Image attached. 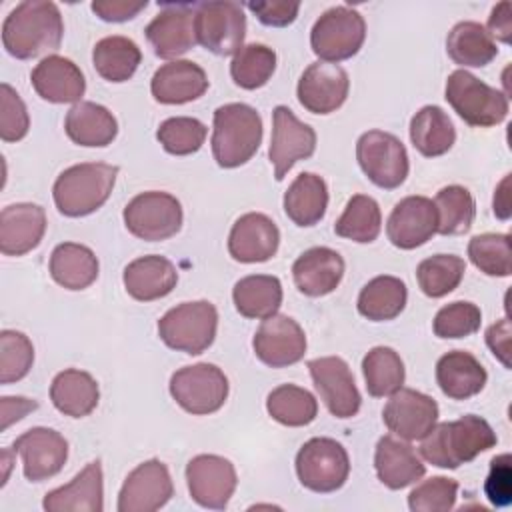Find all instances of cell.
<instances>
[{
  "instance_id": "cell-9",
  "label": "cell",
  "mask_w": 512,
  "mask_h": 512,
  "mask_svg": "<svg viewBox=\"0 0 512 512\" xmlns=\"http://www.w3.org/2000/svg\"><path fill=\"white\" fill-rule=\"evenodd\" d=\"M196 42L216 56L236 54L244 44L246 16L238 2L210 0L196 4Z\"/></svg>"
},
{
  "instance_id": "cell-2",
  "label": "cell",
  "mask_w": 512,
  "mask_h": 512,
  "mask_svg": "<svg viewBox=\"0 0 512 512\" xmlns=\"http://www.w3.org/2000/svg\"><path fill=\"white\" fill-rule=\"evenodd\" d=\"M496 442V432L484 418L466 414L452 422L434 424L422 438L420 454L432 466L456 470L472 462L478 454L494 448Z\"/></svg>"
},
{
  "instance_id": "cell-30",
  "label": "cell",
  "mask_w": 512,
  "mask_h": 512,
  "mask_svg": "<svg viewBox=\"0 0 512 512\" xmlns=\"http://www.w3.org/2000/svg\"><path fill=\"white\" fill-rule=\"evenodd\" d=\"M374 468L378 480L390 490H402L420 480L426 472V466L414 448L390 434L382 436L376 444Z\"/></svg>"
},
{
  "instance_id": "cell-42",
  "label": "cell",
  "mask_w": 512,
  "mask_h": 512,
  "mask_svg": "<svg viewBox=\"0 0 512 512\" xmlns=\"http://www.w3.org/2000/svg\"><path fill=\"white\" fill-rule=\"evenodd\" d=\"M382 228V212L372 196L356 194L348 200L342 216L334 224V232L340 238H348L358 244H370L378 238Z\"/></svg>"
},
{
  "instance_id": "cell-22",
  "label": "cell",
  "mask_w": 512,
  "mask_h": 512,
  "mask_svg": "<svg viewBox=\"0 0 512 512\" xmlns=\"http://www.w3.org/2000/svg\"><path fill=\"white\" fill-rule=\"evenodd\" d=\"M438 230L436 206L426 196H406L390 212L386 222L388 240L400 250L426 244Z\"/></svg>"
},
{
  "instance_id": "cell-40",
  "label": "cell",
  "mask_w": 512,
  "mask_h": 512,
  "mask_svg": "<svg viewBox=\"0 0 512 512\" xmlns=\"http://www.w3.org/2000/svg\"><path fill=\"white\" fill-rule=\"evenodd\" d=\"M142 52L128 36H106L94 44L92 64L96 72L108 82H126L134 76Z\"/></svg>"
},
{
  "instance_id": "cell-35",
  "label": "cell",
  "mask_w": 512,
  "mask_h": 512,
  "mask_svg": "<svg viewBox=\"0 0 512 512\" xmlns=\"http://www.w3.org/2000/svg\"><path fill=\"white\" fill-rule=\"evenodd\" d=\"M96 254L76 242H62L50 254V276L66 290H84L98 278Z\"/></svg>"
},
{
  "instance_id": "cell-33",
  "label": "cell",
  "mask_w": 512,
  "mask_h": 512,
  "mask_svg": "<svg viewBox=\"0 0 512 512\" xmlns=\"http://www.w3.org/2000/svg\"><path fill=\"white\" fill-rule=\"evenodd\" d=\"M50 400L54 408L64 416L84 418L98 406V382L92 378V374L84 370H62L54 376L50 384Z\"/></svg>"
},
{
  "instance_id": "cell-47",
  "label": "cell",
  "mask_w": 512,
  "mask_h": 512,
  "mask_svg": "<svg viewBox=\"0 0 512 512\" xmlns=\"http://www.w3.org/2000/svg\"><path fill=\"white\" fill-rule=\"evenodd\" d=\"M472 264L486 276L506 278L512 274V250L508 234H478L468 242Z\"/></svg>"
},
{
  "instance_id": "cell-49",
  "label": "cell",
  "mask_w": 512,
  "mask_h": 512,
  "mask_svg": "<svg viewBox=\"0 0 512 512\" xmlns=\"http://www.w3.org/2000/svg\"><path fill=\"white\" fill-rule=\"evenodd\" d=\"M34 362V346L30 338L18 330L0 332V384L22 380Z\"/></svg>"
},
{
  "instance_id": "cell-24",
  "label": "cell",
  "mask_w": 512,
  "mask_h": 512,
  "mask_svg": "<svg viewBox=\"0 0 512 512\" xmlns=\"http://www.w3.org/2000/svg\"><path fill=\"white\" fill-rule=\"evenodd\" d=\"M30 80L36 94L52 104H78L86 90L82 70L70 58L58 54L42 58L34 66Z\"/></svg>"
},
{
  "instance_id": "cell-15",
  "label": "cell",
  "mask_w": 512,
  "mask_h": 512,
  "mask_svg": "<svg viewBox=\"0 0 512 512\" xmlns=\"http://www.w3.org/2000/svg\"><path fill=\"white\" fill-rule=\"evenodd\" d=\"M194 12V2H166L160 6V12L144 30L158 58L174 60L194 48Z\"/></svg>"
},
{
  "instance_id": "cell-10",
  "label": "cell",
  "mask_w": 512,
  "mask_h": 512,
  "mask_svg": "<svg viewBox=\"0 0 512 512\" xmlns=\"http://www.w3.org/2000/svg\"><path fill=\"white\" fill-rule=\"evenodd\" d=\"M170 394L176 404L194 416H206L220 410L228 398V378L208 362L184 366L170 378Z\"/></svg>"
},
{
  "instance_id": "cell-13",
  "label": "cell",
  "mask_w": 512,
  "mask_h": 512,
  "mask_svg": "<svg viewBox=\"0 0 512 512\" xmlns=\"http://www.w3.org/2000/svg\"><path fill=\"white\" fill-rule=\"evenodd\" d=\"M190 498L208 510H224L236 490L234 464L218 454H198L186 464Z\"/></svg>"
},
{
  "instance_id": "cell-56",
  "label": "cell",
  "mask_w": 512,
  "mask_h": 512,
  "mask_svg": "<svg viewBox=\"0 0 512 512\" xmlns=\"http://www.w3.org/2000/svg\"><path fill=\"white\" fill-rule=\"evenodd\" d=\"M486 32L492 36V40H500L502 44L512 42V6L508 0L498 2L490 16H488V26H484Z\"/></svg>"
},
{
  "instance_id": "cell-43",
  "label": "cell",
  "mask_w": 512,
  "mask_h": 512,
  "mask_svg": "<svg viewBox=\"0 0 512 512\" xmlns=\"http://www.w3.org/2000/svg\"><path fill=\"white\" fill-rule=\"evenodd\" d=\"M266 410L282 426L298 428L310 424L318 414V400L296 384H282L266 398Z\"/></svg>"
},
{
  "instance_id": "cell-29",
  "label": "cell",
  "mask_w": 512,
  "mask_h": 512,
  "mask_svg": "<svg viewBox=\"0 0 512 512\" xmlns=\"http://www.w3.org/2000/svg\"><path fill=\"white\" fill-rule=\"evenodd\" d=\"M126 292L138 302H152L168 296L178 284L176 266L158 254L132 260L122 274Z\"/></svg>"
},
{
  "instance_id": "cell-12",
  "label": "cell",
  "mask_w": 512,
  "mask_h": 512,
  "mask_svg": "<svg viewBox=\"0 0 512 512\" xmlns=\"http://www.w3.org/2000/svg\"><path fill=\"white\" fill-rule=\"evenodd\" d=\"M356 160L368 180L384 190L398 188L410 170L404 144L384 130H368L358 138Z\"/></svg>"
},
{
  "instance_id": "cell-54",
  "label": "cell",
  "mask_w": 512,
  "mask_h": 512,
  "mask_svg": "<svg viewBox=\"0 0 512 512\" xmlns=\"http://www.w3.org/2000/svg\"><path fill=\"white\" fill-rule=\"evenodd\" d=\"M246 8L252 14H256V18L264 26L284 28L296 20L300 4L286 2V0H256V2H246Z\"/></svg>"
},
{
  "instance_id": "cell-51",
  "label": "cell",
  "mask_w": 512,
  "mask_h": 512,
  "mask_svg": "<svg viewBox=\"0 0 512 512\" xmlns=\"http://www.w3.org/2000/svg\"><path fill=\"white\" fill-rule=\"evenodd\" d=\"M458 482L446 476H432L420 482L408 494V508L412 512H448L456 504Z\"/></svg>"
},
{
  "instance_id": "cell-3",
  "label": "cell",
  "mask_w": 512,
  "mask_h": 512,
  "mask_svg": "<svg viewBox=\"0 0 512 512\" xmlns=\"http://www.w3.org/2000/svg\"><path fill=\"white\" fill-rule=\"evenodd\" d=\"M262 118L256 108L230 102L214 110L212 154L220 168H238L246 164L260 148Z\"/></svg>"
},
{
  "instance_id": "cell-32",
  "label": "cell",
  "mask_w": 512,
  "mask_h": 512,
  "mask_svg": "<svg viewBox=\"0 0 512 512\" xmlns=\"http://www.w3.org/2000/svg\"><path fill=\"white\" fill-rule=\"evenodd\" d=\"M64 130L68 138L78 146L102 148L112 144L116 138L118 122L106 106L82 100L68 110Z\"/></svg>"
},
{
  "instance_id": "cell-55",
  "label": "cell",
  "mask_w": 512,
  "mask_h": 512,
  "mask_svg": "<svg viewBox=\"0 0 512 512\" xmlns=\"http://www.w3.org/2000/svg\"><path fill=\"white\" fill-rule=\"evenodd\" d=\"M148 2H130V0H94L92 2V12L104 20V22H126L136 18Z\"/></svg>"
},
{
  "instance_id": "cell-18",
  "label": "cell",
  "mask_w": 512,
  "mask_h": 512,
  "mask_svg": "<svg viewBox=\"0 0 512 512\" xmlns=\"http://www.w3.org/2000/svg\"><path fill=\"white\" fill-rule=\"evenodd\" d=\"M174 484L168 466L158 458L138 464L118 494V512H154L168 504Z\"/></svg>"
},
{
  "instance_id": "cell-28",
  "label": "cell",
  "mask_w": 512,
  "mask_h": 512,
  "mask_svg": "<svg viewBox=\"0 0 512 512\" xmlns=\"http://www.w3.org/2000/svg\"><path fill=\"white\" fill-rule=\"evenodd\" d=\"M150 90L160 104H186L208 90V76L192 60H172L154 72Z\"/></svg>"
},
{
  "instance_id": "cell-46",
  "label": "cell",
  "mask_w": 512,
  "mask_h": 512,
  "mask_svg": "<svg viewBox=\"0 0 512 512\" xmlns=\"http://www.w3.org/2000/svg\"><path fill=\"white\" fill-rule=\"evenodd\" d=\"M466 272V262L456 254H436L424 258L416 268L420 290L428 298H442L458 288Z\"/></svg>"
},
{
  "instance_id": "cell-4",
  "label": "cell",
  "mask_w": 512,
  "mask_h": 512,
  "mask_svg": "<svg viewBox=\"0 0 512 512\" xmlns=\"http://www.w3.org/2000/svg\"><path fill=\"white\" fill-rule=\"evenodd\" d=\"M118 166L82 162L66 168L54 182L52 196L60 214L80 218L96 212L112 194Z\"/></svg>"
},
{
  "instance_id": "cell-50",
  "label": "cell",
  "mask_w": 512,
  "mask_h": 512,
  "mask_svg": "<svg viewBox=\"0 0 512 512\" xmlns=\"http://www.w3.org/2000/svg\"><path fill=\"white\" fill-rule=\"evenodd\" d=\"M482 312L476 304L456 300L452 304L442 306L432 322V330L438 338H466L480 330Z\"/></svg>"
},
{
  "instance_id": "cell-59",
  "label": "cell",
  "mask_w": 512,
  "mask_h": 512,
  "mask_svg": "<svg viewBox=\"0 0 512 512\" xmlns=\"http://www.w3.org/2000/svg\"><path fill=\"white\" fill-rule=\"evenodd\" d=\"M492 208H494L496 218H500V220H508L512 216V208H510V174H506L502 178V182L496 186Z\"/></svg>"
},
{
  "instance_id": "cell-7",
  "label": "cell",
  "mask_w": 512,
  "mask_h": 512,
  "mask_svg": "<svg viewBox=\"0 0 512 512\" xmlns=\"http://www.w3.org/2000/svg\"><path fill=\"white\" fill-rule=\"evenodd\" d=\"M366 38V22L362 14L350 6H334L326 10L310 30L312 52L322 62L338 64L358 54Z\"/></svg>"
},
{
  "instance_id": "cell-26",
  "label": "cell",
  "mask_w": 512,
  "mask_h": 512,
  "mask_svg": "<svg viewBox=\"0 0 512 512\" xmlns=\"http://www.w3.org/2000/svg\"><path fill=\"white\" fill-rule=\"evenodd\" d=\"M344 268V260L336 250L328 246H314L294 260L292 278L304 296L318 298L338 288Z\"/></svg>"
},
{
  "instance_id": "cell-25",
  "label": "cell",
  "mask_w": 512,
  "mask_h": 512,
  "mask_svg": "<svg viewBox=\"0 0 512 512\" xmlns=\"http://www.w3.org/2000/svg\"><path fill=\"white\" fill-rule=\"evenodd\" d=\"M46 232V212L32 202H18L0 212V252L22 256L34 250Z\"/></svg>"
},
{
  "instance_id": "cell-6",
  "label": "cell",
  "mask_w": 512,
  "mask_h": 512,
  "mask_svg": "<svg viewBox=\"0 0 512 512\" xmlns=\"http://www.w3.org/2000/svg\"><path fill=\"white\" fill-rule=\"evenodd\" d=\"M444 98L470 126L490 128L508 116V94L488 86L468 70H454L446 80Z\"/></svg>"
},
{
  "instance_id": "cell-27",
  "label": "cell",
  "mask_w": 512,
  "mask_h": 512,
  "mask_svg": "<svg viewBox=\"0 0 512 512\" xmlns=\"http://www.w3.org/2000/svg\"><path fill=\"white\" fill-rule=\"evenodd\" d=\"M42 508L48 512H102L104 510V476L100 460L84 466L72 482L50 490Z\"/></svg>"
},
{
  "instance_id": "cell-11",
  "label": "cell",
  "mask_w": 512,
  "mask_h": 512,
  "mask_svg": "<svg viewBox=\"0 0 512 512\" xmlns=\"http://www.w3.org/2000/svg\"><path fill=\"white\" fill-rule=\"evenodd\" d=\"M122 218L132 236L146 242H160L178 234L184 214L176 196L150 190L134 196L126 204Z\"/></svg>"
},
{
  "instance_id": "cell-36",
  "label": "cell",
  "mask_w": 512,
  "mask_h": 512,
  "mask_svg": "<svg viewBox=\"0 0 512 512\" xmlns=\"http://www.w3.org/2000/svg\"><path fill=\"white\" fill-rule=\"evenodd\" d=\"M232 300L244 318H270L282 304V282L270 274L244 276L234 284Z\"/></svg>"
},
{
  "instance_id": "cell-19",
  "label": "cell",
  "mask_w": 512,
  "mask_h": 512,
  "mask_svg": "<svg viewBox=\"0 0 512 512\" xmlns=\"http://www.w3.org/2000/svg\"><path fill=\"white\" fill-rule=\"evenodd\" d=\"M12 450L20 454L24 476L30 482H42L56 476L68 458L66 438L58 430L44 426L26 430L14 440Z\"/></svg>"
},
{
  "instance_id": "cell-37",
  "label": "cell",
  "mask_w": 512,
  "mask_h": 512,
  "mask_svg": "<svg viewBox=\"0 0 512 512\" xmlns=\"http://www.w3.org/2000/svg\"><path fill=\"white\" fill-rule=\"evenodd\" d=\"M446 52L458 66L482 68L498 56V46L480 22H458L446 38Z\"/></svg>"
},
{
  "instance_id": "cell-45",
  "label": "cell",
  "mask_w": 512,
  "mask_h": 512,
  "mask_svg": "<svg viewBox=\"0 0 512 512\" xmlns=\"http://www.w3.org/2000/svg\"><path fill=\"white\" fill-rule=\"evenodd\" d=\"M276 70V52L266 44H244L230 62V76L244 90L262 88Z\"/></svg>"
},
{
  "instance_id": "cell-57",
  "label": "cell",
  "mask_w": 512,
  "mask_h": 512,
  "mask_svg": "<svg viewBox=\"0 0 512 512\" xmlns=\"http://www.w3.org/2000/svg\"><path fill=\"white\" fill-rule=\"evenodd\" d=\"M486 344L492 350V354L504 364V368H510V320L508 318L498 320L486 330Z\"/></svg>"
},
{
  "instance_id": "cell-17",
  "label": "cell",
  "mask_w": 512,
  "mask_h": 512,
  "mask_svg": "<svg viewBox=\"0 0 512 512\" xmlns=\"http://www.w3.org/2000/svg\"><path fill=\"white\" fill-rule=\"evenodd\" d=\"M254 354L270 368H286L300 362L306 354V334L302 326L286 316L264 318L252 340Z\"/></svg>"
},
{
  "instance_id": "cell-20",
  "label": "cell",
  "mask_w": 512,
  "mask_h": 512,
  "mask_svg": "<svg viewBox=\"0 0 512 512\" xmlns=\"http://www.w3.org/2000/svg\"><path fill=\"white\" fill-rule=\"evenodd\" d=\"M382 420L402 440H422L438 420V404L432 396L402 386L390 394L382 410Z\"/></svg>"
},
{
  "instance_id": "cell-16",
  "label": "cell",
  "mask_w": 512,
  "mask_h": 512,
  "mask_svg": "<svg viewBox=\"0 0 512 512\" xmlns=\"http://www.w3.org/2000/svg\"><path fill=\"white\" fill-rule=\"evenodd\" d=\"M308 370L322 402L332 416L352 418L358 414L362 396L356 388L352 370L346 360H342L340 356L314 358L308 362Z\"/></svg>"
},
{
  "instance_id": "cell-23",
  "label": "cell",
  "mask_w": 512,
  "mask_h": 512,
  "mask_svg": "<svg viewBox=\"0 0 512 512\" xmlns=\"http://www.w3.org/2000/svg\"><path fill=\"white\" fill-rule=\"evenodd\" d=\"M280 244V230L262 212L242 214L230 230L228 252L236 262L256 264L270 260Z\"/></svg>"
},
{
  "instance_id": "cell-14",
  "label": "cell",
  "mask_w": 512,
  "mask_h": 512,
  "mask_svg": "<svg viewBox=\"0 0 512 512\" xmlns=\"http://www.w3.org/2000/svg\"><path fill=\"white\" fill-rule=\"evenodd\" d=\"M316 150V132L296 118L288 106H276L272 112V140L268 158L274 166V178L280 182L290 168L306 160Z\"/></svg>"
},
{
  "instance_id": "cell-41",
  "label": "cell",
  "mask_w": 512,
  "mask_h": 512,
  "mask_svg": "<svg viewBox=\"0 0 512 512\" xmlns=\"http://www.w3.org/2000/svg\"><path fill=\"white\" fill-rule=\"evenodd\" d=\"M366 390L374 398H384L402 388L406 372L400 354L390 346H374L362 358Z\"/></svg>"
},
{
  "instance_id": "cell-38",
  "label": "cell",
  "mask_w": 512,
  "mask_h": 512,
  "mask_svg": "<svg viewBox=\"0 0 512 512\" xmlns=\"http://www.w3.org/2000/svg\"><path fill=\"white\" fill-rule=\"evenodd\" d=\"M410 140L414 148L426 156H442L456 142V130L448 114L434 104L422 106L410 120Z\"/></svg>"
},
{
  "instance_id": "cell-21",
  "label": "cell",
  "mask_w": 512,
  "mask_h": 512,
  "mask_svg": "<svg viewBox=\"0 0 512 512\" xmlns=\"http://www.w3.org/2000/svg\"><path fill=\"white\" fill-rule=\"evenodd\" d=\"M350 90L348 74L342 66L332 62L310 64L298 80V102L312 114H330L338 110Z\"/></svg>"
},
{
  "instance_id": "cell-39",
  "label": "cell",
  "mask_w": 512,
  "mask_h": 512,
  "mask_svg": "<svg viewBox=\"0 0 512 512\" xmlns=\"http://www.w3.org/2000/svg\"><path fill=\"white\" fill-rule=\"evenodd\" d=\"M408 300L406 284L396 276H376L358 294V312L372 322H386L400 316Z\"/></svg>"
},
{
  "instance_id": "cell-31",
  "label": "cell",
  "mask_w": 512,
  "mask_h": 512,
  "mask_svg": "<svg viewBox=\"0 0 512 512\" xmlns=\"http://www.w3.org/2000/svg\"><path fill=\"white\" fill-rule=\"evenodd\" d=\"M488 374L478 358L466 350H450L436 362V382L444 396L468 400L482 392Z\"/></svg>"
},
{
  "instance_id": "cell-53",
  "label": "cell",
  "mask_w": 512,
  "mask_h": 512,
  "mask_svg": "<svg viewBox=\"0 0 512 512\" xmlns=\"http://www.w3.org/2000/svg\"><path fill=\"white\" fill-rule=\"evenodd\" d=\"M486 498L496 508H506L512 502V458L500 454L490 460V472L484 482Z\"/></svg>"
},
{
  "instance_id": "cell-1",
  "label": "cell",
  "mask_w": 512,
  "mask_h": 512,
  "mask_svg": "<svg viewBox=\"0 0 512 512\" xmlns=\"http://www.w3.org/2000/svg\"><path fill=\"white\" fill-rule=\"evenodd\" d=\"M62 36V14L48 0L20 2L2 22V44L18 60H32L46 52H56Z\"/></svg>"
},
{
  "instance_id": "cell-58",
  "label": "cell",
  "mask_w": 512,
  "mask_h": 512,
  "mask_svg": "<svg viewBox=\"0 0 512 512\" xmlns=\"http://www.w3.org/2000/svg\"><path fill=\"white\" fill-rule=\"evenodd\" d=\"M38 402L24 396H2V430H6L12 422L22 420L28 412L36 410Z\"/></svg>"
},
{
  "instance_id": "cell-5",
  "label": "cell",
  "mask_w": 512,
  "mask_h": 512,
  "mask_svg": "<svg viewBox=\"0 0 512 512\" xmlns=\"http://www.w3.org/2000/svg\"><path fill=\"white\" fill-rule=\"evenodd\" d=\"M218 310L208 300L182 302L158 320L160 340L178 352L202 354L216 338Z\"/></svg>"
},
{
  "instance_id": "cell-52",
  "label": "cell",
  "mask_w": 512,
  "mask_h": 512,
  "mask_svg": "<svg viewBox=\"0 0 512 512\" xmlns=\"http://www.w3.org/2000/svg\"><path fill=\"white\" fill-rule=\"evenodd\" d=\"M30 116L18 92L2 82L0 86V138L4 142H18L28 134Z\"/></svg>"
},
{
  "instance_id": "cell-8",
  "label": "cell",
  "mask_w": 512,
  "mask_h": 512,
  "mask_svg": "<svg viewBox=\"0 0 512 512\" xmlns=\"http://www.w3.org/2000/svg\"><path fill=\"white\" fill-rule=\"evenodd\" d=\"M350 474L346 448L332 438H310L296 454V476L300 484L318 494L340 490Z\"/></svg>"
},
{
  "instance_id": "cell-44",
  "label": "cell",
  "mask_w": 512,
  "mask_h": 512,
  "mask_svg": "<svg viewBox=\"0 0 512 512\" xmlns=\"http://www.w3.org/2000/svg\"><path fill=\"white\" fill-rule=\"evenodd\" d=\"M438 214V234L458 236L466 234L472 228L476 216V204L468 188L460 184H450L438 190L434 198Z\"/></svg>"
},
{
  "instance_id": "cell-48",
  "label": "cell",
  "mask_w": 512,
  "mask_h": 512,
  "mask_svg": "<svg viewBox=\"0 0 512 512\" xmlns=\"http://www.w3.org/2000/svg\"><path fill=\"white\" fill-rule=\"evenodd\" d=\"M206 126L190 116L166 118L156 130V138L168 154L188 156L202 148L206 140Z\"/></svg>"
},
{
  "instance_id": "cell-34",
  "label": "cell",
  "mask_w": 512,
  "mask_h": 512,
  "mask_svg": "<svg viewBox=\"0 0 512 512\" xmlns=\"http://www.w3.org/2000/svg\"><path fill=\"white\" fill-rule=\"evenodd\" d=\"M328 208V186L314 172L298 174L284 192L286 216L302 228L318 224Z\"/></svg>"
}]
</instances>
